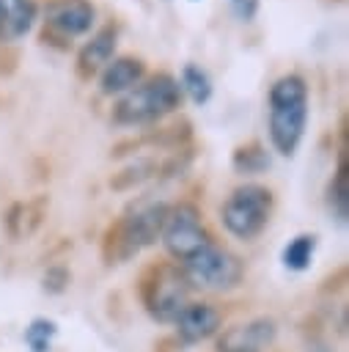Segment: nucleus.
<instances>
[{
    "label": "nucleus",
    "instance_id": "6e6552de",
    "mask_svg": "<svg viewBox=\"0 0 349 352\" xmlns=\"http://www.w3.org/2000/svg\"><path fill=\"white\" fill-rule=\"evenodd\" d=\"M146 302L148 311L159 322H176L181 308L187 305V280L173 267L154 270V280L146 286Z\"/></svg>",
    "mask_w": 349,
    "mask_h": 352
},
{
    "label": "nucleus",
    "instance_id": "f03ea898",
    "mask_svg": "<svg viewBox=\"0 0 349 352\" xmlns=\"http://www.w3.org/2000/svg\"><path fill=\"white\" fill-rule=\"evenodd\" d=\"M181 88L179 80L168 72H159L148 80H140L132 91L121 94L113 104V121L121 126H140L159 121L181 107Z\"/></svg>",
    "mask_w": 349,
    "mask_h": 352
},
{
    "label": "nucleus",
    "instance_id": "1a4fd4ad",
    "mask_svg": "<svg viewBox=\"0 0 349 352\" xmlns=\"http://www.w3.org/2000/svg\"><path fill=\"white\" fill-rule=\"evenodd\" d=\"M115 44H118V28L113 22L102 25L77 52V74L82 80H91L99 74L113 58H115Z\"/></svg>",
    "mask_w": 349,
    "mask_h": 352
},
{
    "label": "nucleus",
    "instance_id": "f257e3e1",
    "mask_svg": "<svg viewBox=\"0 0 349 352\" xmlns=\"http://www.w3.org/2000/svg\"><path fill=\"white\" fill-rule=\"evenodd\" d=\"M308 124V82L300 74H283L269 85V140L278 154L291 157Z\"/></svg>",
    "mask_w": 349,
    "mask_h": 352
},
{
    "label": "nucleus",
    "instance_id": "9d476101",
    "mask_svg": "<svg viewBox=\"0 0 349 352\" xmlns=\"http://www.w3.org/2000/svg\"><path fill=\"white\" fill-rule=\"evenodd\" d=\"M176 330H179V338L187 344L206 341L220 330V314L206 302H187L176 316Z\"/></svg>",
    "mask_w": 349,
    "mask_h": 352
},
{
    "label": "nucleus",
    "instance_id": "20e7f679",
    "mask_svg": "<svg viewBox=\"0 0 349 352\" xmlns=\"http://www.w3.org/2000/svg\"><path fill=\"white\" fill-rule=\"evenodd\" d=\"M269 214H272V192L253 182L236 187L223 204V226L236 239L258 236L267 228Z\"/></svg>",
    "mask_w": 349,
    "mask_h": 352
},
{
    "label": "nucleus",
    "instance_id": "ddd939ff",
    "mask_svg": "<svg viewBox=\"0 0 349 352\" xmlns=\"http://www.w3.org/2000/svg\"><path fill=\"white\" fill-rule=\"evenodd\" d=\"M41 212H44V198H38L36 204H14L8 209V214H5L8 234L14 239L33 234L38 228V223H41Z\"/></svg>",
    "mask_w": 349,
    "mask_h": 352
},
{
    "label": "nucleus",
    "instance_id": "a211bd4d",
    "mask_svg": "<svg viewBox=\"0 0 349 352\" xmlns=\"http://www.w3.org/2000/svg\"><path fill=\"white\" fill-rule=\"evenodd\" d=\"M333 204L338 206V214L341 220L346 217V209H349V168H346V157H341V165H338V173H335V182H333Z\"/></svg>",
    "mask_w": 349,
    "mask_h": 352
},
{
    "label": "nucleus",
    "instance_id": "9b49d317",
    "mask_svg": "<svg viewBox=\"0 0 349 352\" xmlns=\"http://www.w3.org/2000/svg\"><path fill=\"white\" fill-rule=\"evenodd\" d=\"M146 77V63L140 58H132V55H121V58H113L104 69H102V77H99V91L104 96H113V94H126L132 91L140 80Z\"/></svg>",
    "mask_w": 349,
    "mask_h": 352
},
{
    "label": "nucleus",
    "instance_id": "423d86ee",
    "mask_svg": "<svg viewBox=\"0 0 349 352\" xmlns=\"http://www.w3.org/2000/svg\"><path fill=\"white\" fill-rule=\"evenodd\" d=\"M165 250L176 258V261H187L190 256H195L203 245H209V234L201 223V212L192 204H176L168 209L162 234H159Z\"/></svg>",
    "mask_w": 349,
    "mask_h": 352
},
{
    "label": "nucleus",
    "instance_id": "aec40b11",
    "mask_svg": "<svg viewBox=\"0 0 349 352\" xmlns=\"http://www.w3.org/2000/svg\"><path fill=\"white\" fill-rule=\"evenodd\" d=\"M231 11L242 22H253L258 14V0H231Z\"/></svg>",
    "mask_w": 349,
    "mask_h": 352
},
{
    "label": "nucleus",
    "instance_id": "2eb2a0df",
    "mask_svg": "<svg viewBox=\"0 0 349 352\" xmlns=\"http://www.w3.org/2000/svg\"><path fill=\"white\" fill-rule=\"evenodd\" d=\"M179 88H181V94H187L190 102H195V104H206V102L212 99V80H209V74H206L201 66H195V63H184L181 77H179Z\"/></svg>",
    "mask_w": 349,
    "mask_h": 352
},
{
    "label": "nucleus",
    "instance_id": "6ab92c4d",
    "mask_svg": "<svg viewBox=\"0 0 349 352\" xmlns=\"http://www.w3.org/2000/svg\"><path fill=\"white\" fill-rule=\"evenodd\" d=\"M66 283H69V272H66L63 267L47 270V275H44V289H49V292H63Z\"/></svg>",
    "mask_w": 349,
    "mask_h": 352
},
{
    "label": "nucleus",
    "instance_id": "f3484780",
    "mask_svg": "<svg viewBox=\"0 0 349 352\" xmlns=\"http://www.w3.org/2000/svg\"><path fill=\"white\" fill-rule=\"evenodd\" d=\"M269 165V160H267V154L253 143V146H239L236 148V154H234V168L236 170H242V173H256V170H261V168H267Z\"/></svg>",
    "mask_w": 349,
    "mask_h": 352
},
{
    "label": "nucleus",
    "instance_id": "412c9836",
    "mask_svg": "<svg viewBox=\"0 0 349 352\" xmlns=\"http://www.w3.org/2000/svg\"><path fill=\"white\" fill-rule=\"evenodd\" d=\"M228 352H258V349H228Z\"/></svg>",
    "mask_w": 349,
    "mask_h": 352
},
{
    "label": "nucleus",
    "instance_id": "dca6fc26",
    "mask_svg": "<svg viewBox=\"0 0 349 352\" xmlns=\"http://www.w3.org/2000/svg\"><path fill=\"white\" fill-rule=\"evenodd\" d=\"M313 250H316V236L313 234H300L286 245L283 264L289 270H305L311 264V258H313Z\"/></svg>",
    "mask_w": 349,
    "mask_h": 352
},
{
    "label": "nucleus",
    "instance_id": "4468645a",
    "mask_svg": "<svg viewBox=\"0 0 349 352\" xmlns=\"http://www.w3.org/2000/svg\"><path fill=\"white\" fill-rule=\"evenodd\" d=\"M272 333H275L272 322H250V324H242V327L231 330L223 338L220 346H225V352L228 349H258L264 341L272 338Z\"/></svg>",
    "mask_w": 349,
    "mask_h": 352
},
{
    "label": "nucleus",
    "instance_id": "39448f33",
    "mask_svg": "<svg viewBox=\"0 0 349 352\" xmlns=\"http://www.w3.org/2000/svg\"><path fill=\"white\" fill-rule=\"evenodd\" d=\"M181 275L190 286L223 292V289H234L242 280V264L234 253L209 242L195 256L181 261Z\"/></svg>",
    "mask_w": 349,
    "mask_h": 352
},
{
    "label": "nucleus",
    "instance_id": "f8f14e48",
    "mask_svg": "<svg viewBox=\"0 0 349 352\" xmlns=\"http://www.w3.org/2000/svg\"><path fill=\"white\" fill-rule=\"evenodd\" d=\"M33 0H0V41L22 38L36 22Z\"/></svg>",
    "mask_w": 349,
    "mask_h": 352
},
{
    "label": "nucleus",
    "instance_id": "7ed1b4c3",
    "mask_svg": "<svg viewBox=\"0 0 349 352\" xmlns=\"http://www.w3.org/2000/svg\"><path fill=\"white\" fill-rule=\"evenodd\" d=\"M165 201H140L132 204L129 212L110 228L107 234V256L115 261H126L137 256L143 248L154 245L162 234L165 217H168Z\"/></svg>",
    "mask_w": 349,
    "mask_h": 352
},
{
    "label": "nucleus",
    "instance_id": "0eeeda50",
    "mask_svg": "<svg viewBox=\"0 0 349 352\" xmlns=\"http://www.w3.org/2000/svg\"><path fill=\"white\" fill-rule=\"evenodd\" d=\"M96 22V8L91 0H47L44 3V38L58 36L60 41L91 33Z\"/></svg>",
    "mask_w": 349,
    "mask_h": 352
}]
</instances>
